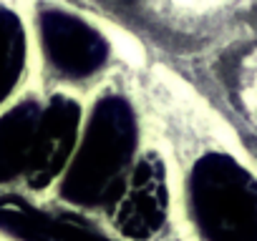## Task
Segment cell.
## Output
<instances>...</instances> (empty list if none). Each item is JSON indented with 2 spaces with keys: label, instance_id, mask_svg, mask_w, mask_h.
I'll list each match as a JSON object with an SVG mask.
<instances>
[{
  "label": "cell",
  "instance_id": "cell-3",
  "mask_svg": "<svg viewBox=\"0 0 257 241\" xmlns=\"http://www.w3.org/2000/svg\"><path fill=\"white\" fill-rule=\"evenodd\" d=\"M41 38L56 70L71 78L96 73L108 53V46L98 30L61 10H46L41 16Z\"/></svg>",
  "mask_w": 257,
  "mask_h": 241
},
{
  "label": "cell",
  "instance_id": "cell-4",
  "mask_svg": "<svg viewBox=\"0 0 257 241\" xmlns=\"http://www.w3.org/2000/svg\"><path fill=\"white\" fill-rule=\"evenodd\" d=\"M78 128H81V108L71 98L58 96L43 108L26 168V176L31 178L33 186H46L61 174V168L71 164Z\"/></svg>",
  "mask_w": 257,
  "mask_h": 241
},
{
  "label": "cell",
  "instance_id": "cell-7",
  "mask_svg": "<svg viewBox=\"0 0 257 241\" xmlns=\"http://www.w3.org/2000/svg\"><path fill=\"white\" fill-rule=\"evenodd\" d=\"M41 113V103L23 100L0 118V184L26 174Z\"/></svg>",
  "mask_w": 257,
  "mask_h": 241
},
{
  "label": "cell",
  "instance_id": "cell-6",
  "mask_svg": "<svg viewBox=\"0 0 257 241\" xmlns=\"http://www.w3.org/2000/svg\"><path fill=\"white\" fill-rule=\"evenodd\" d=\"M0 226L23 241H106L71 221L41 214L21 198H0Z\"/></svg>",
  "mask_w": 257,
  "mask_h": 241
},
{
  "label": "cell",
  "instance_id": "cell-2",
  "mask_svg": "<svg viewBox=\"0 0 257 241\" xmlns=\"http://www.w3.org/2000/svg\"><path fill=\"white\" fill-rule=\"evenodd\" d=\"M189 201L207 241H257V181L229 156H204L192 171Z\"/></svg>",
  "mask_w": 257,
  "mask_h": 241
},
{
  "label": "cell",
  "instance_id": "cell-8",
  "mask_svg": "<svg viewBox=\"0 0 257 241\" xmlns=\"http://www.w3.org/2000/svg\"><path fill=\"white\" fill-rule=\"evenodd\" d=\"M26 58V36L21 20L0 8V103L16 88Z\"/></svg>",
  "mask_w": 257,
  "mask_h": 241
},
{
  "label": "cell",
  "instance_id": "cell-5",
  "mask_svg": "<svg viewBox=\"0 0 257 241\" xmlns=\"http://www.w3.org/2000/svg\"><path fill=\"white\" fill-rule=\"evenodd\" d=\"M116 208V226L132 238L152 236L167 216V178L157 156H147L128 174Z\"/></svg>",
  "mask_w": 257,
  "mask_h": 241
},
{
  "label": "cell",
  "instance_id": "cell-1",
  "mask_svg": "<svg viewBox=\"0 0 257 241\" xmlns=\"http://www.w3.org/2000/svg\"><path fill=\"white\" fill-rule=\"evenodd\" d=\"M137 148L134 110L123 98H103L81 136L63 181V196L78 206L116 201Z\"/></svg>",
  "mask_w": 257,
  "mask_h": 241
}]
</instances>
